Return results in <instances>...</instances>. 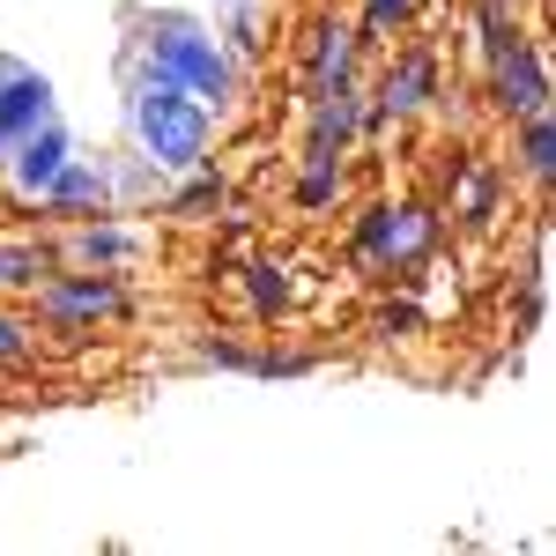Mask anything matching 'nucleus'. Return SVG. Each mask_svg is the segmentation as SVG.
<instances>
[{"label":"nucleus","mask_w":556,"mask_h":556,"mask_svg":"<svg viewBox=\"0 0 556 556\" xmlns=\"http://www.w3.org/2000/svg\"><path fill=\"white\" fill-rule=\"evenodd\" d=\"M356 45H364V30H349V23H319V30H312V52H304V104H312V97H334V89H356Z\"/></svg>","instance_id":"9"},{"label":"nucleus","mask_w":556,"mask_h":556,"mask_svg":"<svg viewBox=\"0 0 556 556\" xmlns=\"http://www.w3.org/2000/svg\"><path fill=\"white\" fill-rule=\"evenodd\" d=\"M30 327L15 319V312H0V371H15V364H30Z\"/></svg>","instance_id":"20"},{"label":"nucleus","mask_w":556,"mask_h":556,"mask_svg":"<svg viewBox=\"0 0 556 556\" xmlns=\"http://www.w3.org/2000/svg\"><path fill=\"white\" fill-rule=\"evenodd\" d=\"M490 97L505 119H527V112H549V60L534 38H513L490 52Z\"/></svg>","instance_id":"5"},{"label":"nucleus","mask_w":556,"mask_h":556,"mask_svg":"<svg viewBox=\"0 0 556 556\" xmlns=\"http://www.w3.org/2000/svg\"><path fill=\"white\" fill-rule=\"evenodd\" d=\"M430 238H438V223L416 201H379L356 215V260H371V267H408L430 253Z\"/></svg>","instance_id":"4"},{"label":"nucleus","mask_w":556,"mask_h":556,"mask_svg":"<svg viewBox=\"0 0 556 556\" xmlns=\"http://www.w3.org/2000/svg\"><path fill=\"white\" fill-rule=\"evenodd\" d=\"M8 67H15V60H8V52H0V75H8Z\"/></svg>","instance_id":"23"},{"label":"nucleus","mask_w":556,"mask_h":556,"mask_svg":"<svg viewBox=\"0 0 556 556\" xmlns=\"http://www.w3.org/2000/svg\"><path fill=\"white\" fill-rule=\"evenodd\" d=\"M519 172L549 186V172H556V119L549 112H527L519 119Z\"/></svg>","instance_id":"13"},{"label":"nucleus","mask_w":556,"mask_h":556,"mask_svg":"<svg viewBox=\"0 0 556 556\" xmlns=\"http://www.w3.org/2000/svg\"><path fill=\"white\" fill-rule=\"evenodd\" d=\"M304 371H312V356H275V349L253 356V379H304Z\"/></svg>","instance_id":"22"},{"label":"nucleus","mask_w":556,"mask_h":556,"mask_svg":"<svg viewBox=\"0 0 556 556\" xmlns=\"http://www.w3.org/2000/svg\"><path fill=\"white\" fill-rule=\"evenodd\" d=\"M342 193V156L327 149H304V178H298V208H327Z\"/></svg>","instance_id":"16"},{"label":"nucleus","mask_w":556,"mask_h":556,"mask_svg":"<svg viewBox=\"0 0 556 556\" xmlns=\"http://www.w3.org/2000/svg\"><path fill=\"white\" fill-rule=\"evenodd\" d=\"M430 97H438V52H430V45H408V52H393V60H386L379 97L364 104V127L408 119V112H424Z\"/></svg>","instance_id":"6"},{"label":"nucleus","mask_w":556,"mask_h":556,"mask_svg":"<svg viewBox=\"0 0 556 556\" xmlns=\"http://www.w3.org/2000/svg\"><path fill=\"white\" fill-rule=\"evenodd\" d=\"M45 275H52V253L45 245H30V238L0 245V290H38Z\"/></svg>","instance_id":"15"},{"label":"nucleus","mask_w":556,"mask_h":556,"mask_svg":"<svg viewBox=\"0 0 556 556\" xmlns=\"http://www.w3.org/2000/svg\"><path fill=\"white\" fill-rule=\"evenodd\" d=\"M67 156H75V134L52 119V127H38L30 141H15L0 164H8V178H15V193H23V201H38L45 186L60 178V164H67Z\"/></svg>","instance_id":"10"},{"label":"nucleus","mask_w":556,"mask_h":556,"mask_svg":"<svg viewBox=\"0 0 556 556\" xmlns=\"http://www.w3.org/2000/svg\"><path fill=\"white\" fill-rule=\"evenodd\" d=\"M127 134H134V156H141V164H156V172H193V164H208L215 112L201 97H186V89L127 67Z\"/></svg>","instance_id":"2"},{"label":"nucleus","mask_w":556,"mask_h":556,"mask_svg":"<svg viewBox=\"0 0 556 556\" xmlns=\"http://www.w3.org/2000/svg\"><path fill=\"white\" fill-rule=\"evenodd\" d=\"M416 15H424V0H364V23H356V30H364V38H401Z\"/></svg>","instance_id":"17"},{"label":"nucleus","mask_w":556,"mask_h":556,"mask_svg":"<svg viewBox=\"0 0 556 556\" xmlns=\"http://www.w3.org/2000/svg\"><path fill=\"white\" fill-rule=\"evenodd\" d=\"M490 215H497V178L468 172V223H490Z\"/></svg>","instance_id":"21"},{"label":"nucleus","mask_w":556,"mask_h":556,"mask_svg":"<svg viewBox=\"0 0 556 556\" xmlns=\"http://www.w3.org/2000/svg\"><path fill=\"white\" fill-rule=\"evenodd\" d=\"M127 282L112 267H75V275H45L38 282V319L75 334V327H97V319H119L127 312Z\"/></svg>","instance_id":"3"},{"label":"nucleus","mask_w":556,"mask_h":556,"mask_svg":"<svg viewBox=\"0 0 556 556\" xmlns=\"http://www.w3.org/2000/svg\"><path fill=\"white\" fill-rule=\"evenodd\" d=\"M519 23H513V0H475V45H482V60L497 52V45H513Z\"/></svg>","instance_id":"18"},{"label":"nucleus","mask_w":556,"mask_h":556,"mask_svg":"<svg viewBox=\"0 0 556 556\" xmlns=\"http://www.w3.org/2000/svg\"><path fill=\"white\" fill-rule=\"evenodd\" d=\"M215 38L230 45L238 60L260 52V0H215Z\"/></svg>","instance_id":"14"},{"label":"nucleus","mask_w":556,"mask_h":556,"mask_svg":"<svg viewBox=\"0 0 556 556\" xmlns=\"http://www.w3.org/2000/svg\"><path fill=\"white\" fill-rule=\"evenodd\" d=\"M60 253L75 260V267H112V275H119L127 260H141V238L119 230V223H104V215H83V223L67 230V245H60Z\"/></svg>","instance_id":"11"},{"label":"nucleus","mask_w":556,"mask_h":556,"mask_svg":"<svg viewBox=\"0 0 556 556\" xmlns=\"http://www.w3.org/2000/svg\"><path fill=\"white\" fill-rule=\"evenodd\" d=\"M245 275H253V312H260V319H275V312L290 304V282H282V267H267V260H260V267H245Z\"/></svg>","instance_id":"19"},{"label":"nucleus","mask_w":556,"mask_h":556,"mask_svg":"<svg viewBox=\"0 0 556 556\" xmlns=\"http://www.w3.org/2000/svg\"><path fill=\"white\" fill-rule=\"evenodd\" d=\"M60 119V97H52V75L38 67H8L0 75V156L15 149V141H30L38 127Z\"/></svg>","instance_id":"7"},{"label":"nucleus","mask_w":556,"mask_h":556,"mask_svg":"<svg viewBox=\"0 0 556 556\" xmlns=\"http://www.w3.org/2000/svg\"><path fill=\"white\" fill-rule=\"evenodd\" d=\"M312 141L304 149H327V156H349V141L364 134V97L356 89H334V97H312Z\"/></svg>","instance_id":"12"},{"label":"nucleus","mask_w":556,"mask_h":556,"mask_svg":"<svg viewBox=\"0 0 556 556\" xmlns=\"http://www.w3.org/2000/svg\"><path fill=\"white\" fill-rule=\"evenodd\" d=\"M52 215H67V223H83V215H112V201H119V178H112V164H89V156H67L60 164V178L38 193Z\"/></svg>","instance_id":"8"},{"label":"nucleus","mask_w":556,"mask_h":556,"mask_svg":"<svg viewBox=\"0 0 556 556\" xmlns=\"http://www.w3.org/2000/svg\"><path fill=\"white\" fill-rule=\"evenodd\" d=\"M127 67H141V75H156V83L186 89V97H201L208 112H230V104H238V83H245V60L215 38V23H201V15H178V8H164V15H141Z\"/></svg>","instance_id":"1"}]
</instances>
